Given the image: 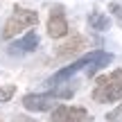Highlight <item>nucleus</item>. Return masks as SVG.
Wrapping results in <instances>:
<instances>
[{"mask_svg":"<svg viewBox=\"0 0 122 122\" xmlns=\"http://www.w3.org/2000/svg\"><path fill=\"white\" fill-rule=\"evenodd\" d=\"M122 97V70H113L111 75L97 79V86L93 91V100L102 102V104H109V102H118Z\"/></svg>","mask_w":122,"mask_h":122,"instance_id":"nucleus-1","label":"nucleus"},{"mask_svg":"<svg viewBox=\"0 0 122 122\" xmlns=\"http://www.w3.org/2000/svg\"><path fill=\"white\" fill-rule=\"evenodd\" d=\"M39 23V14L32 11V9H25V7H16L7 23H5V30H2V39L9 41L18 34V32L27 30V27H34Z\"/></svg>","mask_w":122,"mask_h":122,"instance_id":"nucleus-2","label":"nucleus"},{"mask_svg":"<svg viewBox=\"0 0 122 122\" xmlns=\"http://www.w3.org/2000/svg\"><path fill=\"white\" fill-rule=\"evenodd\" d=\"M50 122H91L86 109H77V106H57L52 111V120Z\"/></svg>","mask_w":122,"mask_h":122,"instance_id":"nucleus-3","label":"nucleus"},{"mask_svg":"<svg viewBox=\"0 0 122 122\" xmlns=\"http://www.w3.org/2000/svg\"><path fill=\"white\" fill-rule=\"evenodd\" d=\"M54 100L57 97L52 93H30V95L23 97V106L27 111H34V113H41V111H50L54 106Z\"/></svg>","mask_w":122,"mask_h":122,"instance_id":"nucleus-4","label":"nucleus"},{"mask_svg":"<svg viewBox=\"0 0 122 122\" xmlns=\"http://www.w3.org/2000/svg\"><path fill=\"white\" fill-rule=\"evenodd\" d=\"M48 34L52 39H61V36L68 34V20L63 16V7L61 5L52 7V14H50V20H48Z\"/></svg>","mask_w":122,"mask_h":122,"instance_id":"nucleus-5","label":"nucleus"},{"mask_svg":"<svg viewBox=\"0 0 122 122\" xmlns=\"http://www.w3.org/2000/svg\"><path fill=\"white\" fill-rule=\"evenodd\" d=\"M93 57H95V50H93V52H88V54H84L81 59H77V61H75V63H70L68 68L59 70V72L54 75L52 79H50V86H59L61 81H66V79H68V77H72L75 72H79V70H81V68H86V66H88V63H91V61H93Z\"/></svg>","mask_w":122,"mask_h":122,"instance_id":"nucleus-6","label":"nucleus"},{"mask_svg":"<svg viewBox=\"0 0 122 122\" xmlns=\"http://www.w3.org/2000/svg\"><path fill=\"white\" fill-rule=\"evenodd\" d=\"M111 61H113V54H111V52H104V50H95V57H93V61L86 66V68H88V77H95V75L100 72L102 68H106Z\"/></svg>","mask_w":122,"mask_h":122,"instance_id":"nucleus-7","label":"nucleus"},{"mask_svg":"<svg viewBox=\"0 0 122 122\" xmlns=\"http://www.w3.org/2000/svg\"><path fill=\"white\" fill-rule=\"evenodd\" d=\"M86 48V39L84 36H72L70 41H66L63 45L57 48V57H68V54H77Z\"/></svg>","mask_w":122,"mask_h":122,"instance_id":"nucleus-8","label":"nucleus"},{"mask_svg":"<svg viewBox=\"0 0 122 122\" xmlns=\"http://www.w3.org/2000/svg\"><path fill=\"white\" fill-rule=\"evenodd\" d=\"M36 45H39V34H36V32H27V34L23 36L20 41H16L9 50H11V52H32Z\"/></svg>","mask_w":122,"mask_h":122,"instance_id":"nucleus-9","label":"nucleus"},{"mask_svg":"<svg viewBox=\"0 0 122 122\" xmlns=\"http://www.w3.org/2000/svg\"><path fill=\"white\" fill-rule=\"evenodd\" d=\"M88 25H91L93 30H97V32H106V30H109V25H111V20H109L106 14L93 11V14H88Z\"/></svg>","mask_w":122,"mask_h":122,"instance_id":"nucleus-10","label":"nucleus"},{"mask_svg":"<svg viewBox=\"0 0 122 122\" xmlns=\"http://www.w3.org/2000/svg\"><path fill=\"white\" fill-rule=\"evenodd\" d=\"M14 93H16V86H14V84H5V86H0V102H9L14 97Z\"/></svg>","mask_w":122,"mask_h":122,"instance_id":"nucleus-11","label":"nucleus"},{"mask_svg":"<svg viewBox=\"0 0 122 122\" xmlns=\"http://www.w3.org/2000/svg\"><path fill=\"white\" fill-rule=\"evenodd\" d=\"M109 11L113 14V18L118 20V25L122 27V5H118V2H111V5H109Z\"/></svg>","mask_w":122,"mask_h":122,"instance_id":"nucleus-12","label":"nucleus"},{"mask_svg":"<svg viewBox=\"0 0 122 122\" xmlns=\"http://www.w3.org/2000/svg\"><path fill=\"white\" fill-rule=\"evenodd\" d=\"M106 122H122V104H118V109H113L111 113H106Z\"/></svg>","mask_w":122,"mask_h":122,"instance_id":"nucleus-13","label":"nucleus"}]
</instances>
